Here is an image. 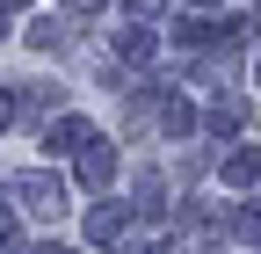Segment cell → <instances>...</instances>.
I'll list each match as a JSON object with an SVG mask.
<instances>
[{"mask_svg": "<svg viewBox=\"0 0 261 254\" xmlns=\"http://www.w3.org/2000/svg\"><path fill=\"white\" fill-rule=\"evenodd\" d=\"M37 254H65V247H37Z\"/></svg>", "mask_w": 261, "mask_h": 254, "instance_id": "7c38bea8", "label": "cell"}, {"mask_svg": "<svg viewBox=\"0 0 261 254\" xmlns=\"http://www.w3.org/2000/svg\"><path fill=\"white\" fill-rule=\"evenodd\" d=\"M22 196H29L37 218H58V211H65V182H58V174H22Z\"/></svg>", "mask_w": 261, "mask_h": 254, "instance_id": "7a4b0ae2", "label": "cell"}, {"mask_svg": "<svg viewBox=\"0 0 261 254\" xmlns=\"http://www.w3.org/2000/svg\"><path fill=\"white\" fill-rule=\"evenodd\" d=\"M87 233H94V240H123V233H130V211H116V204H109V211H94V225H87Z\"/></svg>", "mask_w": 261, "mask_h": 254, "instance_id": "8992f818", "label": "cell"}, {"mask_svg": "<svg viewBox=\"0 0 261 254\" xmlns=\"http://www.w3.org/2000/svg\"><path fill=\"white\" fill-rule=\"evenodd\" d=\"M8 116H15V94H0V123H8Z\"/></svg>", "mask_w": 261, "mask_h": 254, "instance_id": "8fae6325", "label": "cell"}, {"mask_svg": "<svg viewBox=\"0 0 261 254\" xmlns=\"http://www.w3.org/2000/svg\"><path fill=\"white\" fill-rule=\"evenodd\" d=\"M73 160H80V182H109V174H116V153H109L102 138H87Z\"/></svg>", "mask_w": 261, "mask_h": 254, "instance_id": "3957f363", "label": "cell"}, {"mask_svg": "<svg viewBox=\"0 0 261 254\" xmlns=\"http://www.w3.org/2000/svg\"><path fill=\"white\" fill-rule=\"evenodd\" d=\"M87 138H102V131H94L87 116H58L51 131H44V153H58V160H65V153H80Z\"/></svg>", "mask_w": 261, "mask_h": 254, "instance_id": "6da1fadb", "label": "cell"}, {"mask_svg": "<svg viewBox=\"0 0 261 254\" xmlns=\"http://www.w3.org/2000/svg\"><path fill=\"white\" fill-rule=\"evenodd\" d=\"M196 8H218V0H196Z\"/></svg>", "mask_w": 261, "mask_h": 254, "instance_id": "5bb4252c", "label": "cell"}, {"mask_svg": "<svg viewBox=\"0 0 261 254\" xmlns=\"http://www.w3.org/2000/svg\"><path fill=\"white\" fill-rule=\"evenodd\" d=\"M0 37H8V15H0Z\"/></svg>", "mask_w": 261, "mask_h": 254, "instance_id": "4fadbf2b", "label": "cell"}, {"mask_svg": "<svg viewBox=\"0 0 261 254\" xmlns=\"http://www.w3.org/2000/svg\"><path fill=\"white\" fill-rule=\"evenodd\" d=\"M29 44H37V51H58V44H73V29H65L58 15L51 22H29Z\"/></svg>", "mask_w": 261, "mask_h": 254, "instance_id": "277c9868", "label": "cell"}, {"mask_svg": "<svg viewBox=\"0 0 261 254\" xmlns=\"http://www.w3.org/2000/svg\"><path fill=\"white\" fill-rule=\"evenodd\" d=\"M261 174V153H232V160H225V182H254Z\"/></svg>", "mask_w": 261, "mask_h": 254, "instance_id": "ba28073f", "label": "cell"}, {"mask_svg": "<svg viewBox=\"0 0 261 254\" xmlns=\"http://www.w3.org/2000/svg\"><path fill=\"white\" fill-rule=\"evenodd\" d=\"M254 80H261V58H254Z\"/></svg>", "mask_w": 261, "mask_h": 254, "instance_id": "9a60e30c", "label": "cell"}, {"mask_svg": "<svg viewBox=\"0 0 261 254\" xmlns=\"http://www.w3.org/2000/svg\"><path fill=\"white\" fill-rule=\"evenodd\" d=\"M232 233L240 240H261V211H232Z\"/></svg>", "mask_w": 261, "mask_h": 254, "instance_id": "9c48e42d", "label": "cell"}, {"mask_svg": "<svg viewBox=\"0 0 261 254\" xmlns=\"http://www.w3.org/2000/svg\"><path fill=\"white\" fill-rule=\"evenodd\" d=\"M65 8H73V15H94V8H109V0H65Z\"/></svg>", "mask_w": 261, "mask_h": 254, "instance_id": "30bf717a", "label": "cell"}, {"mask_svg": "<svg viewBox=\"0 0 261 254\" xmlns=\"http://www.w3.org/2000/svg\"><path fill=\"white\" fill-rule=\"evenodd\" d=\"M174 37H181V44H189V51H203V44H211V37H218V22H211V15H189V22H181V29H174Z\"/></svg>", "mask_w": 261, "mask_h": 254, "instance_id": "52a82bcc", "label": "cell"}, {"mask_svg": "<svg viewBox=\"0 0 261 254\" xmlns=\"http://www.w3.org/2000/svg\"><path fill=\"white\" fill-rule=\"evenodd\" d=\"M116 58H130V66L152 58V29H116Z\"/></svg>", "mask_w": 261, "mask_h": 254, "instance_id": "5b68a950", "label": "cell"}]
</instances>
